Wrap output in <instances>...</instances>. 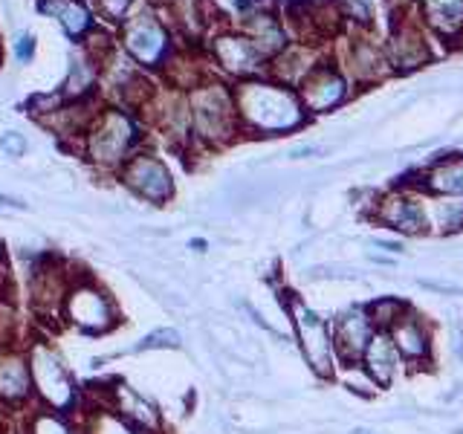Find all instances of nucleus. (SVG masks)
Here are the masks:
<instances>
[{
  "label": "nucleus",
  "mask_w": 463,
  "mask_h": 434,
  "mask_svg": "<svg viewBox=\"0 0 463 434\" xmlns=\"http://www.w3.org/2000/svg\"><path fill=\"white\" fill-rule=\"evenodd\" d=\"M29 362V380H33V397L43 409L61 414H81L84 394L76 385V376L70 373L64 359L52 351L47 339H33L24 344Z\"/></svg>",
  "instance_id": "obj_1"
},
{
  "label": "nucleus",
  "mask_w": 463,
  "mask_h": 434,
  "mask_svg": "<svg viewBox=\"0 0 463 434\" xmlns=\"http://www.w3.org/2000/svg\"><path fill=\"white\" fill-rule=\"evenodd\" d=\"M238 119L260 134H284L301 125L304 110L293 90L279 84L250 81L235 93Z\"/></svg>",
  "instance_id": "obj_2"
},
{
  "label": "nucleus",
  "mask_w": 463,
  "mask_h": 434,
  "mask_svg": "<svg viewBox=\"0 0 463 434\" xmlns=\"http://www.w3.org/2000/svg\"><path fill=\"white\" fill-rule=\"evenodd\" d=\"M139 125L122 108H108L93 116L81 137V151L99 168L119 171L139 145Z\"/></svg>",
  "instance_id": "obj_3"
},
{
  "label": "nucleus",
  "mask_w": 463,
  "mask_h": 434,
  "mask_svg": "<svg viewBox=\"0 0 463 434\" xmlns=\"http://www.w3.org/2000/svg\"><path fill=\"white\" fill-rule=\"evenodd\" d=\"M61 322L76 327L84 336H105L119 325V307L108 296V289H101L87 275H76L64 296Z\"/></svg>",
  "instance_id": "obj_4"
},
{
  "label": "nucleus",
  "mask_w": 463,
  "mask_h": 434,
  "mask_svg": "<svg viewBox=\"0 0 463 434\" xmlns=\"http://www.w3.org/2000/svg\"><path fill=\"white\" fill-rule=\"evenodd\" d=\"M287 316H289V325H293L296 333V342L301 347L304 359L307 365L313 368L316 376L322 380H333L336 376V347H333V333L327 318L318 316L310 304H304L298 296H287Z\"/></svg>",
  "instance_id": "obj_5"
},
{
  "label": "nucleus",
  "mask_w": 463,
  "mask_h": 434,
  "mask_svg": "<svg viewBox=\"0 0 463 434\" xmlns=\"http://www.w3.org/2000/svg\"><path fill=\"white\" fill-rule=\"evenodd\" d=\"M188 116H192L194 137L212 145H223L238 134V108L223 84H200L188 96Z\"/></svg>",
  "instance_id": "obj_6"
},
{
  "label": "nucleus",
  "mask_w": 463,
  "mask_h": 434,
  "mask_svg": "<svg viewBox=\"0 0 463 434\" xmlns=\"http://www.w3.org/2000/svg\"><path fill=\"white\" fill-rule=\"evenodd\" d=\"M119 180L125 188H130L137 197L145 203H154V206H163L174 197V177L168 165L154 154L137 151L128 163L119 168Z\"/></svg>",
  "instance_id": "obj_7"
},
{
  "label": "nucleus",
  "mask_w": 463,
  "mask_h": 434,
  "mask_svg": "<svg viewBox=\"0 0 463 434\" xmlns=\"http://www.w3.org/2000/svg\"><path fill=\"white\" fill-rule=\"evenodd\" d=\"M122 43L125 50L145 67H159L168 55V33L151 12H139L128 18L122 26Z\"/></svg>",
  "instance_id": "obj_8"
},
{
  "label": "nucleus",
  "mask_w": 463,
  "mask_h": 434,
  "mask_svg": "<svg viewBox=\"0 0 463 434\" xmlns=\"http://www.w3.org/2000/svg\"><path fill=\"white\" fill-rule=\"evenodd\" d=\"M330 333H333V347H336L339 365H359L376 327L368 318L365 307H351L339 313L336 322L330 325Z\"/></svg>",
  "instance_id": "obj_9"
},
{
  "label": "nucleus",
  "mask_w": 463,
  "mask_h": 434,
  "mask_svg": "<svg viewBox=\"0 0 463 434\" xmlns=\"http://www.w3.org/2000/svg\"><path fill=\"white\" fill-rule=\"evenodd\" d=\"M101 405H108L119 417H125L128 423H134L137 429H142L145 434H159L163 431V417H159L156 405L142 394L139 388H134L125 380H113L105 388V400Z\"/></svg>",
  "instance_id": "obj_10"
},
{
  "label": "nucleus",
  "mask_w": 463,
  "mask_h": 434,
  "mask_svg": "<svg viewBox=\"0 0 463 434\" xmlns=\"http://www.w3.org/2000/svg\"><path fill=\"white\" fill-rule=\"evenodd\" d=\"M33 397L29 362L24 347H0V409L24 411Z\"/></svg>",
  "instance_id": "obj_11"
},
{
  "label": "nucleus",
  "mask_w": 463,
  "mask_h": 434,
  "mask_svg": "<svg viewBox=\"0 0 463 434\" xmlns=\"http://www.w3.org/2000/svg\"><path fill=\"white\" fill-rule=\"evenodd\" d=\"M383 333H388V339L394 342L402 362H409V365H429V359H431V330L411 307Z\"/></svg>",
  "instance_id": "obj_12"
},
{
  "label": "nucleus",
  "mask_w": 463,
  "mask_h": 434,
  "mask_svg": "<svg viewBox=\"0 0 463 434\" xmlns=\"http://www.w3.org/2000/svg\"><path fill=\"white\" fill-rule=\"evenodd\" d=\"M376 217L391 226L402 231V235H426L429 231V221H426V206L411 194H388L383 197L380 209H376Z\"/></svg>",
  "instance_id": "obj_13"
},
{
  "label": "nucleus",
  "mask_w": 463,
  "mask_h": 434,
  "mask_svg": "<svg viewBox=\"0 0 463 434\" xmlns=\"http://www.w3.org/2000/svg\"><path fill=\"white\" fill-rule=\"evenodd\" d=\"M400 354H397V347H394V342L388 339V333H383V330H376L373 333V339H371V344H368V351H365V356H362V371H365L371 380L376 382V385H388L391 380L397 376V371H400Z\"/></svg>",
  "instance_id": "obj_14"
},
{
  "label": "nucleus",
  "mask_w": 463,
  "mask_h": 434,
  "mask_svg": "<svg viewBox=\"0 0 463 434\" xmlns=\"http://www.w3.org/2000/svg\"><path fill=\"white\" fill-rule=\"evenodd\" d=\"M301 99H304V105L316 113L330 110L345 99V81L339 72H333V70H313L310 76L301 81Z\"/></svg>",
  "instance_id": "obj_15"
},
{
  "label": "nucleus",
  "mask_w": 463,
  "mask_h": 434,
  "mask_svg": "<svg viewBox=\"0 0 463 434\" xmlns=\"http://www.w3.org/2000/svg\"><path fill=\"white\" fill-rule=\"evenodd\" d=\"M214 55L229 72H238V76H250V72H255L260 67V58H264L250 38H235V35L217 38Z\"/></svg>",
  "instance_id": "obj_16"
},
{
  "label": "nucleus",
  "mask_w": 463,
  "mask_h": 434,
  "mask_svg": "<svg viewBox=\"0 0 463 434\" xmlns=\"http://www.w3.org/2000/svg\"><path fill=\"white\" fill-rule=\"evenodd\" d=\"M21 434H84V426L76 414H61L35 402L33 411L24 414Z\"/></svg>",
  "instance_id": "obj_17"
},
{
  "label": "nucleus",
  "mask_w": 463,
  "mask_h": 434,
  "mask_svg": "<svg viewBox=\"0 0 463 434\" xmlns=\"http://www.w3.org/2000/svg\"><path fill=\"white\" fill-rule=\"evenodd\" d=\"M426 188L438 197H463V156L434 163L426 174Z\"/></svg>",
  "instance_id": "obj_18"
},
{
  "label": "nucleus",
  "mask_w": 463,
  "mask_h": 434,
  "mask_svg": "<svg viewBox=\"0 0 463 434\" xmlns=\"http://www.w3.org/2000/svg\"><path fill=\"white\" fill-rule=\"evenodd\" d=\"M41 9L52 14V18L67 29V35H72V38H81L84 33H90V26H93L90 9L79 4V0H43Z\"/></svg>",
  "instance_id": "obj_19"
},
{
  "label": "nucleus",
  "mask_w": 463,
  "mask_h": 434,
  "mask_svg": "<svg viewBox=\"0 0 463 434\" xmlns=\"http://www.w3.org/2000/svg\"><path fill=\"white\" fill-rule=\"evenodd\" d=\"M81 426L84 434H145L134 423H128L108 405H93V409H81Z\"/></svg>",
  "instance_id": "obj_20"
},
{
  "label": "nucleus",
  "mask_w": 463,
  "mask_h": 434,
  "mask_svg": "<svg viewBox=\"0 0 463 434\" xmlns=\"http://www.w3.org/2000/svg\"><path fill=\"white\" fill-rule=\"evenodd\" d=\"M426 221L429 231H449L463 229V197H434L431 206H426Z\"/></svg>",
  "instance_id": "obj_21"
},
{
  "label": "nucleus",
  "mask_w": 463,
  "mask_h": 434,
  "mask_svg": "<svg viewBox=\"0 0 463 434\" xmlns=\"http://www.w3.org/2000/svg\"><path fill=\"white\" fill-rule=\"evenodd\" d=\"M388 50H391V61L397 67H420L429 58L426 43L420 41V35L411 33V29H397Z\"/></svg>",
  "instance_id": "obj_22"
},
{
  "label": "nucleus",
  "mask_w": 463,
  "mask_h": 434,
  "mask_svg": "<svg viewBox=\"0 0 463 434\" xmlns=\"http://www.w3.org/2000/svg\"><path fill=\"white\" fill-rule=\"evenodd\" d=\"M426 14L440 35H455L463 26V0H426Z\"/></svg>",
  "instance_id": "obj_23"
},
{
  "label": "nucleus",
  "mask_w": 463,
  "mask_h": 434,
  "mask_svg": "<svg viewBox=\"0 0 463 434\" xmlns=\"http://www.w3.org/2000/svg\"><path fill=\"white\" fill-rule=\"evenodd\" d=\"M246 29H250V41L255 43L260 55L275 52V50L284 47V33L279 29V24L269 18V14H250Z\"/></svg>",
  "instance_id": "obj_24"
},
{
  "label": "nucleus",
  "mask_w": 463,
  "mask_h": 434,
  "mask_svg": "<svg viewBox=\"0 0 463 434\" xmlns=\"http://www.w3.org/2000/svg\"><path fill=\"white\" fill-rule=\"evenodd\" d=\"M405 310H409V304H405L402 298H391V296L373 298L371 304H365V313H368V318L373 322L376 330H388Z\"/></svg>",
  "instance_id": "obj_25"
},
{
  "label": "nucleus",
  "mask_w": 463,
  "mask_h": 434,
  "mask_svg": "<svg viewBox=\"0 0 463 434\" xmlns=\"http://www.w3.org/2000/svg\"><path fill=\"white\" fill-rule=\"evenodd\" d=\"M21 313L14 301L0 289V347H21Z\"/></svg>",
  "instance_id": "obj_26"
},
{
  "label": "nucleus",
  "mask_w": 463,
  "mask_h": 434,
  "mask_svg": "<svg viewBox=\"0 0 463 434\" xmlns=\"http://www.w3.org/2000/svg\"><path fill=\"white\" fill-rule=\"evenodd\" d=\"M183 344V336L174 327H159L154 333H148L139 344L130 347L128 354H145V351H177Z\"/></svg>",
  "instance_id": "obj_27"
},
{
  "label": "nucleus",
  "mask_w": 463,
  "mask_h": 434,
  "mask_svg": "<svg viewBox=\"0 0 463 434\" xmlns=\"http://www.w3.org/2000/svg\"><path fill=\"white\" fill-rule=\"evenodd\" d=\"M171 4V14L174 21L183 26V33L188 35H197L200 26H203V18H200V4L197 0H168Z\"/></svg>",
  "instance_id": "obj_28"
},
{
  "label": "nucleus",
  "mask_w": 463,
  "mask_h": 434,
  "mask_svg": "<svg viewBox=\"0 0 463 434\" xmlns=\"http://www.w3.org/2000/svg\"><path fill=\"white\" fill-rule=\"evenodd\" d=\"M385 70V61L380 50H373L371 43H359L356 47V72L362 79H371V76H380Z\"/></svg>",
  "instance_id": "obj_29"
},
{
  "label": "nucleus",
  "mask_w": 463,
  "mask_h": 434,
  "mask_svg": "<svg viewBox=\"0 0 463 434\" xmlns=\"http://www.w3.org/2000/svg\"><path fill=\"white\" fill-rule=\"evenodd\" d=\"M0 148L6 151V156H14V159H18V156L26 154L29 145H26L24 134H18V130H6V134L0 137Z\"/></svg>",
  "instance_id": "obj_30"
},
{
  "label": "nucleus",
  "mask_w": 463,
  "mask_h": 434,
  "mask_svg": "<svg viewBox=\"0 0 463 434\" xmlns=\"http://www.w3.org/2000/svg\"><path fill=\"white\" fill-rule=\"evenodd\" d=\"M130 4H134V0H99V9H101L105 18L122 21L125 14H128V9H130Z\"/></svg>",
  "instance_id": "obj_31"
},
{
  "label": "nucleus",
  "mask_w": 463,
  "mask_h": 434,
  "mask_svg": "<svg viewBox=\"0 0 463 434\" xmlns=\"http://www.w3.org/2000/svg\"><path fill=\"white\" fill-rule=\"evenodd\" d=\"M342 9L347 12V18H354L359 24L371 21V4H368V0H342Z\"/></svg>",
  "instance_id": "obj_32"
},
{
  "label": "nucleus",
  "mask_w": 463,
  "mask_h": 434,
  "mask_svg": "<svg viewBox=\"0 0 463 434\" xmlns=\"http://www.w3.org/2000/svg\"><path fill=\"white\" fill-rule=\"evenodd\" d=\"M33 50H35V43H33V35H24V38L18 41V47H14V52H18V58H21V61H26V58L33 55Z\"/></svg>",
  "instance_id": "obj_33"
},
{
  "label": "nucleus",
  "mask_w": 463,
  "mask_h": 434,
  "mask_svg": "<svg viewBox=\"0 0 463 434\" xmlns=\"http://www.w3.org/2000/svg\"><path fill=\"white\" fill-rule=\"evenodd\" d=\"M452 351L463 362V325H455V330H452Z\"/></svg>",
  "instance_id": "obj_34"
},
{
  "label": "nucleus",
  "mask_w": 463,
  "mask_h": 434,
  "mask_svg": "<svg viewBox=\"0 0 463 434\" xmlns=\"http://www.w3.org/2000/svg\"><path fill=\"white\" fill-rule=\"evenodd\" d=\"M376 246H383V250H388V252H402V243H394V241H373Z\"/></svg>",
  "instance_id": "obj_35"
},
{
  "label": "nucleus",
  "mask_w": 463,
  "mask_h": 434,
  "mask_svg": "<svg viewBox=\"0 0 463 434\" xmlns=\"http://www.w3.org/2000/svg\"><path fill=\"white\" fill-rule=\"evenodd\" d=\"M192 246H194L197 252H203V250H206V241H192Z\"/></svg>",
  "instance_id": "obj_36"
},
{
  "label": "nucleus",
  "mask_w": 463,
  "mask_h": 434,
  "mask_svg": "<svg viewBox=\"0 0 463 434\" xmlns=\"http://www.w3.org/2000/svg\"><path fill=\"white\" fill-rule=\"evenodd\" d=\"M354 434H371V431H354Z\"/></svg>",
  "instance_id": "obj_37"
},
{
  "label": "nucleus",
  "mask_w": 463,
  "mask_h": 434,
  "mask_svg": "<svg viewBox=\"0 0 463 434\" xmlns=\"http://www.w3.org/2000/svg\"><path fill=\"white\" fill-rule=\"evenodd\" d=\"M455 434H463V429H458V431H455Z\"/></svg>",
  "instance_id": "obj_38"
},
{
  "label": "nucleus",
  "mask_w": 463,
  "mask_h": 434,
  "mask_svg": "<svg viewBox=\"0 0 463 434\" xmlns=\"http://www.w3.org/2000/svg\"><path fill=\"white\" fill-rule=\"evenodd\" d=\"M0 289H4V287H0Z\"/></svg>",
  "instance_id": "obj_39"
}]
</instances>
